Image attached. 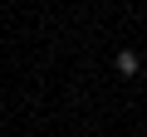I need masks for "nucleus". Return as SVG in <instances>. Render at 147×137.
Here are the masks:
<instances>
[{"label":"nucleus","mask_w":147,"mask_h":137,"mask_svg":"<svg viewBox=\"0 0 147 137\" xmlns=\"http://www.w3.org/2000/svg\"><path fill=\"white\" fill-rule=\"evenodd\" d=\"M118 74H123V79L137 74V54H132V49H118Z\"/></svg>","instance_id":"obj_1"}]
</instances>
